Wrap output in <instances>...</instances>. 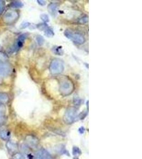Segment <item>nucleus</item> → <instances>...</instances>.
<instances>
[{
  "label": "nucleus",
  "instance_id": "nucleus-3",
  "mask_svg": "<svg viewBox=\"0 0 142 159\" xmlns=\"http://www.w3.org/2000/svg\"><path fill=\"white\" fill-rule=\"evenodd\" d=\"M78 117L77 110L75 108H69L66 110L64 117V121L66 124H72Z\"/></svg>",
  "mask_w": 142,
  "mask_h": 159
},
{
  "label": "nucleus",
  "instance_id": "nucleus-16",
  "mask_svg": "<svg viewBox=\"0 0 142 159\" xmlns=\"http://www.w3.org/2000/svg\"><path fill=\"white\" fill-rule=\"evenodd\" d=\"M53 52L56 55H57L61 56L64 54V51L61 46H56L53 49Z\"/></svg>",
  "mask_w": 142,
  "mask_h": 159
},
{
  "label": "nucleus",
  "instance_id": "nucleus-15",
  "mask_svg": "<svg viewBox=\"0 0 142 159\" xmlns=\"http://www.w3.org/2000/svg\"><path fill=\"white\" fill-rule=\"evenodd\" d=\"M10 136V134L7 131L4 130V131H0V138L3 140L4 141L9 140Z\"/></svg>",
  "mask_w": 142,
  "mask_h": 159
},
{
  "label": "nucleus",
  "instance_id": "nucleus-11",
  "mask_svg": "<svg viewBox=\"0 0 142 159\" xmlns=\"http://www.w3.org/2000/svg\"><path fill=\"white\" fill-rule=\"evenodd\" d=\"M6 147L8 151L10 152H15L17 150V145L15 143L10 141H8L6 144Z\"/></svg>",
  "mask_w": 142,
  "mask_h": 159
},
{
  "label": "nucleus",
  "instance_id": "nucleus-4",
  "mask_svg": "<svg viewBox=\"0 0 142 159\" xmlns=\"http://www.w3.org/2000/svg\"><path fill=\"white\" fill-rule=\"evenodd\" d=\"M64 34L67 38L70 39L77 45H81L85 41V39L83 36L78 33H73L68 29L64 31Z\"/></svg>",
  "mask_w": 142,
  "mask_h": 159
},
{
  "label": "nucleus",
  "instance_id": "nucleus-20",
  "mask_svg": "<svg viewBox=\"0 0 142 159\" xmlns=\"http://www.w3.org/2000/svg\"><path fill=\"white\" fill-rule=\"evenodd\" d=\"M5 2L2 0H0V15L2 14L5 10Z\"/></svg>",
  "mask_w": 142,
  "mask_h": 159
},
{
  "label": "nucleus",
  "instance_id": "nucleus-8",
  "mask_svg": "<svg viewBox=\"0 0 142 159\" xmlns=\"http://www.w3.org/2000/svg\"><path fill=\"white\" fill-rule=\"evenodd\" d=\"M28 33H23L19 37H18L17 43H16V45L15 46V51H18V49H19L20 48H21L23 46V43L25 42L26 39L28 37Z\"/></svg>",
  "mask_w": 142,
  "mask_h": 159
},
{
  "label": "nucleus",
  "instance_id": "nucleus-13",
  "mask_svg": "<svg viewBox=\"0 0 142 159\" xmlns=\"http://www.w3.org/2000/svg\"><path fill=\"white\" fill-rule=\"evenodd\" d=\"M9 100V97L7 94L4 92H0V103L5 104L8 102Z\"/></svg>",
  "mask_w": 142,
  "mask_h": 159
},
{
  "label": "nucleus",
  "instance_id": "nucleus-19",
  "mask_svg": "<svg viewBox=\"0 0 142 159\" xmlns=\"http://www.w3.org/2000/svg\"><path fill=\"white\" fill-rule=\"evenodd\" d=\"M7 121V118L3 113H0V126L5 124Z\"/></svg>",
  "mask_w": 142,
  "mask_h": 159
},
{
  "label": "nucleus",
  "instance_id": "nucleus-10",
  "mask_svg": "<svg viewBox=\"0 0 142 159\" xmlns=\"http://www.w3.org/2000/svg\"><path fill=\"white\" fill-rule=\"evenodd\" d=\"M26 141L28 145L31 147H35L38 144L37 139L31 135H28L26 137Z\"/></svg>",
  "mask_w": 142,
  "mask_h": 159
},
{
  "label": "nucleus",
  "instance_id": "nucleus-24",
  "mask_svg": "<svg viewBox=\"0 0 142 159\" xmlns=\"http://www.w3.org/2000/svg\"><path fill=\"white\" fill-rule=\"evenodd\" d=\"M30 25H31V23H23L21 25L20 28V29H25L28 27Z\"/></svg>",
  "mask_w": 142,
  "mask_h": 159
},
{
  "label": "nucleus",
  "instance_id": "nucleus-5",
  "mask_svg": "<svg viewBox=\"0 0 142 159\" xmlns=\"http://www.w3.org/2000/svg\"><path fill=\"white\" fill-rule=\"evenodd\" d=\"M19 18V13L17 11L9 10L5 12L3 17V21L7 24L15 23Z\"/></svg>",
  "mask_w": 142,
  "mask_h": 159
},
{
  "label": "nucleus",
  "instance_id": "nucleus-1",
  "mask_svg": "<svg viewBox=\"0 0 142 159\" xmlns=\"http://www.w3.org/2000/svg\"><path fill=\"white\" fill-rule=\"evenodd\" d=\"M59 84V91L64 96H68L74 91V84L70 79L66 77L61 78Z\"/></svg>",
  "mask_w": 142,
  "mask_h": 159
},
{
  "label": "nucleus",
  "instance_id": "nucleus-18",
  "mask_svg": "<svg viewBox=\"0 0 142 159\" xmlns=\"http://www.w3.org/2000/svg\"><path fill=\"white\" fill-rule=\"evenodd\" d=\"M44 31H44L45 32V35L48 37H52L54 35L53 31L50 28H48V27L46 28Z\"/></svg>",
  "mask_w": 142,
  "mask_h": 159
},
{
  "label": "nucleus",
  "instance_id": "nucleus-25",
  "mask_svg": "<svg viewBox=\"0 0 142 159\" xmlns=\"http://www.w3.org/2000/svg\"><path fill=\"white\" fill-rule=\"evenodd\" d=\"M88 21H89V18L87 17H84V18H81L79 21V22L81 23H85L87 22H88Z\"/></svg>",
  "mask_w": 142,
  "mask_h": 159
},
{
  "label": "nucleus",
  "instance_id": "nucleus-9",
  "mask_svg": "<svg viewBox=\"0 0 142 159\" xmlns=\"http://www.w3.org/2000/svg\"><path fill=\"white\" fill-rule=\"evenodd\" d=\"M59 4L56 3H51L48 6V12L50 13L52 16L56 17L57 14V11L58 10Z\"/></svg>",
  "mask_w": 142,
  "mask_h": 159
},
{
  "label": "nucleus",
  "instance_id": "nucleus-14",
  "mask_svg": "<svg viewBox=\"0 0 142 159\" xmlns=\"http://www.w3.org/2000/svg\"><path fill=\"white\" fill-rule=\"evenodd\" d=\"M23 4L19 1H14L10 3L9 7L12 8H20L23 7Z\"/></svg>",
  "mask_w": 142,
  "mask_h": 159
},
{
  "label": "nucleus",
  "instance_id": "nucleus-12",
  "mask_svg": "<svg viewBox=\"0 0 142 159\" xmlns=\"http://www.w3.org/2000/svg\"><path fill=\"white\" fill-rule=\"evenodd\" d=\"M9 63V57L8 55L3 53L2 52H0V65H2L4 64Z\"/></svg>",
  "mask_w": 142,
  "mask_h": 159
},
{
  "label": "nucleus",
  "instance_id": "nucleus-6",
  "mask_svg": "<svg viewBox=\"0 0 142 159\" xmlns=\"http://www.w3.org/2000/svg\"><path fill=\"white\" fill-rule=\"evenodd\" d=\"M12 71V68L9 63L4 64L0 65V76H7L10 75Z\"/></svg>",
  "mask_w": 142,
  "mask_h": 159
},
{
  "label": "nucleus",
  "instance_id": "nucleus-7",
  "mask_svg": "<svg viewBox=\"0 0 142 159\" xmlns=\"http://www.w3.org/2000/svg\"><path fill=\"white\" fill-rule=\"evenodd\" d=\"M34 159H53L48 152L44 149H41L36 153Z\"/></svg>",
  "mask_w": 142,
  "mask_h": 159
},
{
  "label": "nucleus",
  "instance_id": "nucleus-2",
  "mask_svg": "<svg viewBox=\"0 0 142 159\" xmlns=\"http://www.w3.org/2000/svg\"><path fill=\"white\" fill-rule=\"evenodd\" d=\"M50 71L53 75L62 73L64 70V62L60 59H54L50 65Z\"/></svg>",
  "mask_w": 142,
  "mask_h": 159
},
{
  "label": "nucleus",
  "instance_id": "nucleus-23",
  "mask_svg": "<svg viewBox=\"0 0 142 159\" xmlns=\"http://www.w3.org/2000/svg\"><path fill=\"white\" fill-rule=\"evenodd\" d=\"M5 111H6V108L4 105L0 103V113L5 114Z\"/></svg>",
  "mask_w": 142,
  "mask_h": 159
},
{
  "label": "nucleus",
  "instance_id": "nucleus-21",
  "mask_svg": "<svg viewBox=\"0 0 142 159\" xmlns=\"http://www.w3.org/2000/svg\"><path fill=\"white\" fill-rule=\"evenodd\" d=\"M36 41L39 45H43L44 43V39L41 35H38L36 37Z\"/></svg>",
  "mask_w": 142,
  "mask_h": 159
},
{
  "label": "nucleus",
  "instance_id": "nucleus-17",
  "mask_svg": "<svg viewBox=\"0 0 142 159\" xmlns=\"http://www.w3.org/2000/svg\"><path fill=\"white\" fill-rule=\"evenodd\" d=\"M12 158L13 159H29L26 154L21 153H16L13 155Z\"/></svg>",
  "mask_w": 142,
  "mask_h": 159
},
{
  "label": "nucleus",
  "instance_id": "nucleus-26",
  "mask_svg": "<svg viewBox=\"0 0 142 159\" xmlns=\"http://www.w3.org/2000/svg\"><path fill=\"white\" fill-rule=\"evenodd\" d=\"M37 2L41 6H44L46 4V2L45 1H43V0H38Z\"/></svg>",
  "mask_w": 142,
  "mask_h": 159
},
{
  "label": "nucleus",
  "instance_id": "nucleus-22",
  "mask_svg": "<svg viewBox=\"0 0 142 159\" xmlns=\"http://www.w3.org/2000/svg\"><path fill=\"white\" fill-rule=\"evenodd\" d=\"M42 20L43 21L44 23H48L49 22V18H48V15L46 14H42L40 16Z\"/></svg>",
  "mask_w": 142,
  "mask_h": 159
}]
</instances>
